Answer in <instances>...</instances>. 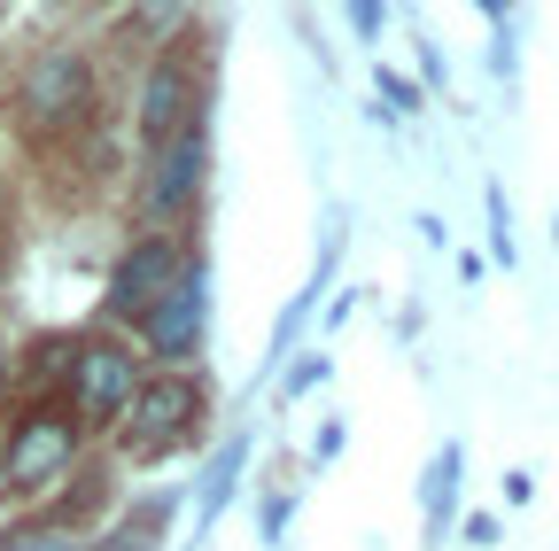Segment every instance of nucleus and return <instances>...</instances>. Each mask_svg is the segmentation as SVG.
Listing matches in <instances>:
<instances>
[{
    "label": "nucleus",
    "mask_w": 559,
    "mask_h": 551,
    "mask_svg": "<svg viewBox=\"0 0 559 551\" xmlns=\"http://www.w3.org/2000/svg\"><path fill=\"white\" fill-rule=\"evenodd\" d=\"M70 451H79V428H70L62 411H32V420L9 435L0 481H9V490H39V481H55V474L70 466Z\"/></svg>",
    "instance_id": "f257e3e1"
},
{
    "label": "nucleus",
    "mask_w": 559,
    "mask_h": 551,
    "mask_svg": "<svg viewBox=\"0 0 559 551\" xmlns=\"http://www.w3.org/2000/svg\"><path fill=\"white\" fill-rule=\"evenodd\" d=\"M79 109H86V55H70V47L39 55L32 71H24V117L32 124H62V117H79Z\"/></svg>",
    "instance_id": "f03ea898"
},
{
    "label": "nucleus",
    "mask_w": 559,
    "mask_h": 551,
    "mask_svg": "<svg viewBox=\"0 0 559 551\" xmlns=\"http://www.w3.org/2000/svg\"><path fill=\"white\" fill-rule=\"evenodd\" d=\"M171 280H187V256H179V241H140L132 256H124V272H117V288H109V303L132 319V311H148Z\"/></svg>",
    "instance_id": "7ed1b4c3"
},
{
    "label": "nucleus",
    "mask_w": 559,
    "mask_h": 551,
    "mask_svg": "<svg viewBox=\"0 0 559 551\" xmlns=\"http://www.w3.org/2000/svg\"><path fill=\"white\" fill-rule=\"evenodd\" d=\"M202 411V396L187 388V381H140L132 396H124V428L140 435V443H164V435H179L187 420Z\"/></svg>",
    "instance_id": "20e7f679"
},
{
    "label": "nucleus",
    "mask_w": 559,
    "mask_h": 551,
    "mask_svg": "<svg viewBox=\"0 0 559 551\" xmlns=\"http://www.w3.org/2000/svg\"><path fill=\"white\" fill-rule=\"evenodd\" d=\"M140 326H148V350L156 358L194 350V334H202V280H171L148 311H140Z\"/></svg>",
    "instance_id": "39448f33"
},
{
    "label": "nucleus",
    "mask_w": 559,
    "mask_h": 551,
    "mask_svg": "<svg viewBox=\"0 0 559 551\" xmlns=\"http://www.w3.org/2000/svg\"><path fill=\"white\" fill-rule=\"evenodd\" d=\"M132 358L117 350V342H94V350L79 358V404H86V420H109V411H124L132 396Z\"/></svg>",
    "instance_id": "423d86ee"
},
{
    "label": "nucleus",
    "mask_w": 559,
    "mask_h": 551,
    "mask_svg": "<svg viewBox=\"0 0 559 551\" xmlns=\"http://www.w3.org/2000/svg\"><path fill=\"white\" fill-rule=\"evenodd\" d=\"M194 187H202V132H171V148H164V164H156V179H148V211L156 218H171V211H187L194 202Z\"/></svg>",
    "instance_id": "0eeeda50"
},
{
    "label": "nucleus",
    "mask_w": 559,
    "mask_h": 551,
    "mask_svg": "<svg viewBox=\"0 0 559 551\" xmlns=\"http://www.w3.org/2000/svg\"><path fill=\"white\" fill-rule=\"evenodd\" d=\"M140 132H148V141L187 132V62H164L148 79V94H140Z\"/></svg>",
    "instance_id": "6e6552de"
},
{
    "label": "nucleus",
    "mask_w": 559,
    "mask_h": 551,
    "mask_svg": "<svg viewBox=\"0 0 559 551\" xmlns=\"http://www.w3.org/2000/svg\"><path fill=\"white\" fill-rule=\"evenodd\" d=\"M349 24H358V32L373 39V32H381V0H349Z\"/></svg>",
    "instance_id": "1a4fd4ad"
},
{
    "label": "nucleus",
    "mask_w": 559,
    "mask_h": 551,
    "mask_svg": "<svg viewBox=\"0 0 559 551\" xmlns=\"http://www.w3.org/2000/svg\"><path fill=\"white\" fill-rule=\"evenodd\" d=\"M16 551H79L70 536H32V543H16Z\"/></svg>",
    "instance_id": "9d476101"
},
{
    "label": "nucleus",
    "mask_w": 559,
    "mask_h": 551,
    "mask_svg": "<svg viewBox=\"0 0 559 551\" xmlns=\"http://www.w3.org/2000/svg\"><path fill=\"white\" fill-rule=\"evenodd\" d=\"M109 551H148V536H132V528H124V536H117Z\"/></svg>",
    "instance_id": "9b49d317"
}]
</instances>
